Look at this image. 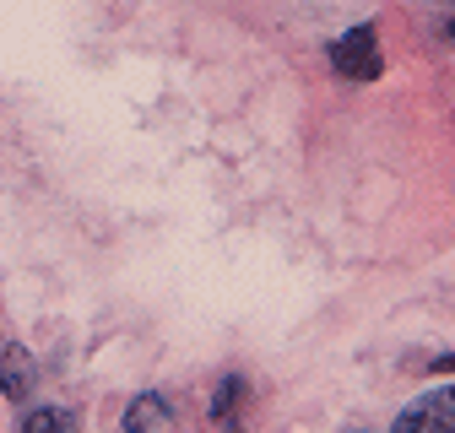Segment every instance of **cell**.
Instances as JSON below:
<instances>
[{"label": "cell", "mask_w": 455, "mask_h": 433, "mask_svg": "<svg viewBox=\"0 0 455 433\" xmlns=\"http://www.w3.org/2000/svg\"><path fill=\"white\" fill-rule=\"evenodd\" d=\"M434 374H455V352H439L434 358Z\"/></svg>", "instance_id": "7"}, {"label": "cell", "mask_w": 455, "mask_h": 433, "mask_svg": "<svg viewBox=\"0 0 455 433\" xmlns=\"http://www.w3.org/2000/svg\"><path fill=\"white\" fill-rule=\"evenodd\" d=\"M28 390H33V358H28V347H0V396L28 401Z\"/></svg>", "instance_id": "4"}, {"label": "cell", "mask_w": 455, "mask_h": 433, "mask_svg": "<svg viewBox=\"0 0 455 433\" xmlns=\"http://www.w3.org/2000/svg\"><path fill=\"white\" fill-rule=\"evenodd\" d=\"M239 396H244V379H239V374H228L222 385H217V396H212V417H217L228 433L239 428Z\"/></svg>", "instance_id": "5"}, {"label": "cell", "mask_w": 455, "mask_h": 433, "mask_svg": "<svg viewBox=\"0 0 455 433\" xmlns=\"http://www.w3.org/2000/svg\"><path fill=\"white\" fill-rule=\"evenodd\" d=\"M174 422V406H168L157 390H141L131 406H125V433H163Z\"/></svg>", "instance_id": "3"}, {"label": "cell", "mask_w": 455, "mask_h": 433, "mask_svg": "<svg viewBox=\"0 0 455 433\" xmlns=\"http://www.w3.org/2000/svg\"><path fill=\"white\" fill-rule=\"evenodd\" d=\"M390 433H455V385L423 390L412 406H402V417L390 422Z\"/></svg>", "instance_id": "2"}, {"label": "cell", "mask_w": 455, "mask_h": 433, "mask_svg": "<svg viewBox=\"0 0 455 433\" xmlns=\"http://www.w3.org/2000/svg\"><path fill=\"white\" fill-rule=\"evenodd\" d=\"M0 347H6V336H0Z\"/></svg>", "instance_id": "10"}, {"label": "cell", "mask_w": 455, "mask_h": 433, "mask_svg": "<svg viewBox=\"0 0 455 433\" xmlns=\"http://www.w3.org/2000/svg\"><path fill=\"white\" fill-rule=\"evenodd\" d=\"M22 433H71V412L66 406H38L22 417Z\"/></svg>", "instance_id": "6"}, {"label": "cell", "mask_w": 455, "mask_h": 433, "mask_svg": "<svg viewBox=\"0 0 455 433\" xmlns=\"http://www.w3.org/2000/svg\"><path fill=\"white\" fill-rule=\"evenodd\" d=\"M444 33H450V38H455V17H450V28H444Z\"/></svg>", "instance_id": "8"}, {"label": "cell", "mask_w": 455, "mask_h": 433, "mask_svg": "<svg viewBox=\"0 0 455 433\" xmlns=\"http://www.w3.org/2000/svg\"><path fill=\"white\" fill-rule=\"evenodd\" d=\"M353 433H369V428H353Z\"/></svg>", "instance_id": "9"}, {"label": "cell", "mask_w": 455, "mask_h": 433, "mask_svg": "<svg viewBox=\"0 0 455 433\" xmlns=\"http://www.w3.org/2000/svg\"><path fill=\"white\" fill-rule=\"evenodd\" d=\"M331 66L347 76V82H374L385 71V54H379V28L374 22H358L347 28L336 43H331Z\"/></svg>", "instance_id": "1"}]
</instances>
